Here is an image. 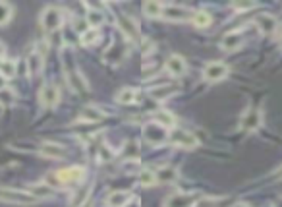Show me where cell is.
I'll use <instances>...</instances> for the list:
<instances>
[{"mask_svg": "<svg viewBox=\"0 0 282 207\" xmlns=\"http://www.w3.org/2000/svg\"><path fill=\"white\" fill-rule=\"evenodd\" d=\"M58 99H60V93H58V87H56L54 83H47V85H43V87H41L39 101H41V105H43L45 109H52V107H56Z\"/></svg>", "mask_w": 282, "mask_h": 207, "instance_id": "52a82bcc", "label": "cell"}, {"mask_svg": "<svg viewBox=\"0 0 282 207\" xmlns=\"http://www.w3.org/2000/svg\"><path fill=\"white\" fill-rule=\"evenodd\" d=\"M137 182H139L141 186H153V184L156 182L155 172H153V170H149V168L141 170V172H139V176H137Z\"/></svg>", "mask_w": 282, "mask_h": 207, "instance_id": "f546056e", "label": "cell"}, {"mask_svg": "<svg viewBox=\"0 0 282 207\" xmlns=\"http://www.w3.org/2000/svg\"><path fill=\"white\" fill-rule=\"evenodd\" d=\"M12 18V6L6 2H0V25L8 23V20Z\"/></svg>", "mask_w": 282, "mask_h": 207, "instance_id": "d6a6232c", "label": "cell"}, {"mask_svg": "<svg viewBox=\"0 0 282 207\" xmlns=\"http://www.w3.org/2000/svg\"><path fill=\"white\" fill-rule=\"evenodd\" d=\"M259 124H261V112L259 110H247L245 112V116L242 119V128L247 130V132H253V130L259 128Z\"/></svg>", "mask_w": 282, "mask_h": 207, "instance_id": "ac0fdd59", "label": "cell"}, {"mask_svg": "<svg viewBox=\"0 0 282 207\" xmlns=\"http://www.w3.org/2000/svg\"><path fill=\"white\" fill-rule=\"evenodd\" d=\"M27 192H29V194L35 197V199H45V197L52 196V188H50L49 184H43V182L31 184V186L27 188Z\"/></svg>", "mask_w": 282, "mask_h": 207, "instance_id": "603a6c76", "label": "cell"}, {"mask_svg": "<svg viewBox=\"0 0 282 207\" xmlns=\"http://www.w3.org/2000/svg\"><path fill=\"white\" fill-rule=\"evenodd\" d=\"M103 119H107V112H103V110L97 109V107H85V109L78 114L79 122H89V124L101 122Z\"/></svg>", "mask_w": 282, "mask_h": 207, "instance_id": "9a60e30c", "label": "cell"}, {"mask_svg": "<svg viewBox=\"0 0 282 207\" xmlns=\"http://www.w3.org/2000/svg\"><path fill=\"white\" fill-rule=\"evenodd\" d=\"M155 178L159 184H172L178 180V170L174 167H161L156 168Z\"/></svg>", "mask_w": 282, "mask_h": 207, "instance_id": "e0dca14e", "label": "cell"}, {"mask_svg": "<svg viewBox=\"0 0 282 207\" xmlns=\"http://www.w3.org/2000/svg\"><path fill=\"white\" fill-rule=\"evenodd\" d=\"M39 153L50 159H62L66 155V147L56 143V141H45L39 145Z\"/></svg>", "mask_w": 282, "mask_h": 207, "instance_id": "5bb4252c", "label": "cell"}, {"mask_svg": "<svg viewBox=\"0 0 282 207\" xmlns=\"http://www.w3.org/2000/svg\"><path fill=\"white\" fill-rule=\"evenodd\" d=\"M132 199V192H112L107 199L108 207H126Z\"/></svg>", "mask_w": 282, "mask_h": 207, "instance_id": "44dd1931", "label": "cell"}, {"mask_svg": "<svg viewBox=\"0 0 282 207\" xmlns=\"http://www.w3.org/2000/svg\"><path fill=\"white\" fill-rule=\"evenodd\" d=\"M234 207H247L245 203H238V205H234Z\"/></svg>", "mask_w": 282, "mask_h": 207, "instance_id": "ab89813d", "label": "cell"}, {"mask_svg": "<svg viewBox=\"0 0 282 207\" xmlns=\"http://www.w3.org/2000/svg\"><path fill=\"white\" fill-rule=\"evenodd\" d=\"M253 23L259 27V31L267 33V35H272L274 31L278 29V20L272 14H257L253 18Z\"/></svg>", "mask_w": 282, "mask_h": 207, "instance_id": "9c48e42d", "label": "cell"}, {"mask_svg": "<svg viewBox=\"0 0 282 207\" xmlns=\"http://www.w3.org/2000/svg\"><path fill=\"white\" fill-rule=\"evenodd\" d=\"M155 122L156 124H161V126H163V128H176V119L174 116H172V114H170V112H166V110H159V112H156L155 114Z\"/></svg>", "mask_w": 282, "mask_h": 207, "instance_id": "cb8c5ba5", "label": "cell"}, {"mask_svg": "<svg viewBox=\"0 0 282 207\" xmlns=\"http://www.w3.org/2000/svg\"><path fill=\"white\" fill-rule=\"evenodd\" d=\"M143 14L147 18H161L163 16V4L159 2H145L143 4Z\"/></svg>", "mask_w": 282, "mask_h": 207, "instance_id": "484cf974", "label": "cell"}, {"mask_svg": "<svg viewBox=\"0 0 282 207\" xmlns=\"http://www.w3.org/2000/svg\"><path fill=\"white\" fill-rule=\"evenodd\" d=\"M122 155L126 159H136L139 155V143H137L136 139H130L126 141V145L122 149Z\"/></svg>", "mask_w": 282, "mask_h": 207, "instance_id": "83f0119b", "label": "cell"}, {"mask_svg": "<svg viewBox=\"0 0 282 207\" xmlns=\"http://www.w3.org/2000/svg\"><path fill=\"white\" fill-rule=\"evenodd\" d=\"M27 70H29L31 76H39L41 70H43V54L39 50H31L29 56H27Z\"/></svg>", "mask_w": 282, "mask_h": 207, "instance_id": "ffe728a7", "label": "cell"}, {"mask_svg": "<svg viewBox=\"0 0 282 207\" xmlns=\"http://www.w3.org/2000/svg\"><path fill=\"white\" fill-rule=\"evenodd\" d=\"M276 178H280V180H282V167L278 168V172H276Z\"/></svg>", "mask_w": 282, "mask_h": 207, "instance_id": "f35d334b", "label": "cell"}, {"mask_svg": "<svg viewBox=\"0 0 282 207\" xmlns=\"http://www.w3.org/2000/svg\"><path fill=\"white\" fill-rule=\"evenodd\" d=\"M0 76L4 79H10L16 76V62H12V60H4L2 64H0Z\"/></svg>", "mask_w": 282, "mask_h": 207, "instance_id": "f1b7e54d", "label": "cell"}, {"mask_svg": "<svg viewBox=\"0 0 282 207\" xmlns=\"http://www.w3.org/2000/svg\"><path fill=\"white\" fill-rule=\"evenodd\" d=\"M126 54H128L126 43H118L114 47H110V50L105 54V60H110L112 64H120L122 60L126 58Z\"/></svg>", "mask_w": 282, "mask_h": 207, "instance_id": "d6986e66", "label": "cell"}, {"mask_svg": "<svg viewBox=\"0 0 282 207\" xmlns=\"http://www.w3.org/2000/svg\"><path fill=\"white\" fill-rule=\"evenodd\" d=\"M136 99H137V93L130 87L120 89L116 95V101L118 103H122V105H132V103H136Z\"/></svg>", "mask_w": 282, "mask_h": 207, "instance_id": "d4e9b609", "label": "cell"}, {"mask_svg": "<svg viewBox=\"0 0 282 207\" xmlns=\"http://www.w3.org/2000/svg\"><path fill=\"white\" fill-rule=\"evenodd\" d=\"M62 23H64V14L60 8H54V6H50L47 10L43 12V16H41V25L45 27V31H56L62 27Z\"/></svg>", "mask_w": 282, "mask_h": 207, "instance_id": "3957f363", "label": "cell"}, {"mask_svg": "<svg viewBox=\"0 0 282 207\" xmlns=\"http://www.w3.org/2000/svg\"><path fill=\"white\" fill-rule=\"evenodd\" d=\"M168 139L172 141V145H176V147H182V149H194V147H197V143H199L197 138H195L192 132L182 130V128H172L170 130Z\"/></svg>", "mask_w": 282, "mask_h": 207, "instance_id": "7a4b0ae2", "label": "cell"}, {"mask_svg": "<svg viewBox=\"0 0 282 207\" xmlns=\"http://www.w3.org/2000/svg\"><path fill=\"white\" fill-rule=\"evenodd\" d=\"M79 207H93V203H91V199H87V201H85L83 205H79Z\"/></svg>", "mask_w": 282, "mask_h": 207, "instance_id": "74e56055", "label": "cell"}, {"mask_svg": "<svg viewBox=\"0 0 282 207\" xmlns=\"http://www.w3.org/2000/svg\"><path fill=\"white\" fill-rule=\"evenodd\" d=\"M118 27H120V31L126 35L128 39L139 41V27H137V23L130 16H118Z\"/></svg>", "mask_w": 282, "mask_h": 207, "instance_id": "30bf717a", "label": "cell"}, {"mask_svg": "<svg viewBox=\"0 0 282 207\" xmlns=\"http://www.w3.org/2000/svg\"><path fill=\"white\" fill-rule=\"evenodd\" d=\"M97 39H99V31L95 27H89V29L81 31V37H79L83 47H91L93 43H97Z\"/></svg>", "mask_w": 282, "mask_h": 207, "instance_id": "4316f807", "label": "cell"}, {"mask_svg": "<svg viewBox=\"0 0 282 207\" xmlns=\"http://www.w3.org/2000/svg\"><path fill=\"white\" fill-rule=\"evenodd\" d=\"M232 8L234 10H249L253 8V2H234Z\"/></svg>", "mask_w": 282, "mask_h": 207, "instance_id": "e575fe53", "label": "cell"}, {"mask_svg": "<svg viewBox=\"0 0 282 207\" xmlns=\"http://www.w3.org/2000/svg\"><path fill=\"white\" fill-rule=\"evenodd\" d=\"M0 199L8 203H20V205H29L37 201L27 190H14V188H0Z\"/></svg>", "mask_w": 282, "mask_h": 207, "instance_id": "6da1fadb", "label": "cell"}, {"mask_svg": "<svg viewBox=\"0 0 282 207\" xmlns=\"http://www.w3.org/2000/svg\"><path fill=\"white\" fill-rule=\"evenodd\" d=\"M166 72L174 78H182L185 72H187V66H185V60L178 54H172L170 58L166 60Z\"/></svg>", "mask_w": 282, "mask_h": 207, "instance_id": "4fadbf2b", "label": "cell"}, {"mask_svg": "<svg viewBox=\"0 0 282 207\" xmlns=\"http://www.w3.org/2000/svg\"><path fill=\"white\" fill-rule=\"evenodd\" d=\"M176 91H178V85H161V87L151 89V99L155 101H166L168 97H172Z\"/></svg>", "mask_w": 282, "mask_h": 207, "instance_id": "7402d4cb", "label": "cell"}, {"mask_svg": "<svg viewBox=\"0 0 282 207\" xmlns=\"http://www.w3.org/2000/svg\"><path fill=\"white\" fill-rule=\"evenodd\" d=\"M87 21H89V25H91V27H95V29H97L99 25H101V23L105 21V16H103V12L89 8V12H87Z\"/></svg>", "mask_w": 282, "mask_h": 207, "instance_id": "4dcf8cb0", "label": "cell"}, {"mask_svg": "<svg viewBox=\"0 0 282 207\" xmlns=\"http://www.w3.org/2000/svg\"><path fill=\"white\" fill-rule=\"evenodd\" d=\"M110 157H112V151H110L107 145H103V147L99 149V159H101V161H108Z\"/></svg>", "mask_w": 282, "mask_h": 207, "instance_id": "836d02e7", "label": "cell"}, {"mask_svg": "<svg viewBox=\"0 0 282 207\" xmlns=\"http://www.w3.org/2000/svg\"><path fill=\"white\" fill-rule=\"evenodd\" d=\"M228 76V66L224 62H218V60H213L209 62L203 68V79L205 81H221Z\"/></svg>", "mask_w": 282, "mask_h": 207, "instance_id": "8992f818", "label": "cell"}, {"mask_svg": "<svg viewBox=\"0 0 282 207\" xmlns=\"http://www.w3.org/2000/svg\"><path fill=\"white\" fill-rule=\"evenodd\" d=\"M163 18L168 21H185L194 18V12L178 4H163Z\"/></svg>", "mask_w": 282, "mask_h": 207, "instance_id": "5b68a950", "label": "cell"}, {"mask_svg": "<svg viewBox=\"0 0 282 207\" xmlns=\"http://www.w3.org/2000/svg\"><path fill=\"white\" fill-rule=\"evenodd\" d=\"M242 45H243V33L242 31H230V33H226L223 39H221V49L226 50V52L240 49Z\"/></svg>", "mask_w": 282, "mask_h": 207, "instance_id": "8fae6325", "label": "cell"}, {"mask_svg": "<svg viewBox=\"0 0 282 207\" xmlns=\"http://www.w3.org/2000/svg\"><path fill=\"white\" fill-rule=\"evenodd\" d=\"M4 54H6V49H4V45L0 43V60L4 58Z\"/></svg>", "mask_w": 282, "mask_h": 207, "instance_id": "d590c367", "label": "cell"}, {"mask_svg": "<svg viewBox=\"0 0 282 207\" xmlns=\"http://www.w3.org/2000/svg\"><path fill=\"white\" fill-rule=\"evenodd\" d=\"M194 201V196L192 194H184V192H178L174 196H170L165 201V207H192Z\"/></svg>", "mask_w": 282, "mask_h": 207, "instance_id": "2e32d148", "label": "cell"}, {"mask_svg": "<svg viewBox=\"0 0 282 207\" xmlns=\"http://www.w3.org/2000/svg\"><path fill=\"white\" fill-rule=\"evenodd\" d=\"M66 79H68V85L72 87L74 93H87L89 91L87 81H85V78L81 76V72L78 68L66 70Z\"/></svg>", "mask_w": 282, "mask_h": 207, "instance_id": "ba28073f", "label": "cell"}, {"mask_svg": "<svg viewBox=\"0 0 282 207\" xmlns=\"http://www.w3.org/2000/svg\"><path fill=\"white\" fill-rule=\"evenodd\" d=\"M141 134H143V138H145L149 143H153V145H163L166 139H168V130L163 128V126L156 124V122L145 124L143 130H141Z\"/></svg>", "mask_w": 282, "mask_h": 207, "instance_id": "277c9868", "label": "cell"}, {"mask_svg": "<svg viewBox=\"0 0 282 207\" xmlns=\"http://www.w3.org/2000/svg\"><path fill=\"white\" fill-rule=\"evenodd\" d=\"M83 168L81 167H70V168H62L56 172V178H58L60 184H72V182H79L83 178Z\"/></svg>", "mask_w": 282, "mask_h": 207, "instance_id": "7c38bea8", "label": "cell"}, {"mask_svg": "<svg viewBox=\"0 0 282 207\" xmlns=\"http://www.w3.org/2000/svg\"><path fill=\"white\" fill-rule=\"evenodd\" d=\"M4 85H6V79H4V78H2V76H0V91L4 89Z\"/></svg>", "mask_w": 282, "mask_h": 207, "instance_id": "8d00e7d4", "label": "cell"}, {"mask_svg": "<svg viewBox=\"0 0 282 207\" xmlns=\"http://www.w3.org/2000/svg\"><path fill=\"white\" fill-rule=\"evenodd\" d=\"M197 27H209V23H211V16L207 14V12H194V18H192Z\"/></svg>", "mask_w": 282, "mask_h": 207, "instance_id": "1f68e13d", "label": "cell"}]
</instances>
